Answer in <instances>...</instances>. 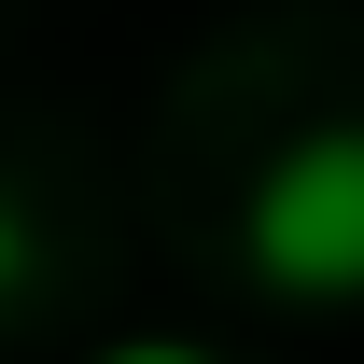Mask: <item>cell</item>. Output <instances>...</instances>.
<instances>
[{
  "label": "cell",
  "mask_w": 364,
  "mask_h": 364,
  "mask_svg": "<svg viewBox=\"0 0 364 364\" xmlns=\"http://www.w3.org/2000/svg\"><path fill=\"white\" fill-rule=\"evenodd\" d=\"M238 252L267 294L294 309H364V127H309L252 182V210H238Z\"/></svg>",
  "instance_id": "6da1fadb"
},
{
  "label": "cell",
  "mask_w": 364,
  "mask_h": 364,
  "mask_svg": "<svg viewBox=\"0 0 364 364\" xmlns=\"http://www.w3.org/2000/svg\"><path fill=\"white\" fill-rule=\"evenodd\" d=\"M14 280H28V210L0 196V294H14Z\"/></svg>",
  "instance_id": "7a4b0ae2"
}]
</instances>
